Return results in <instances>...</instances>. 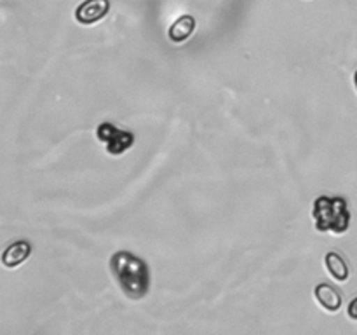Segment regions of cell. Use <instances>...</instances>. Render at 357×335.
<instances>
[{
    "mask_svg": "<svg viewBox=\"0 0 357 335\" xmlns=\"http://www.w3.org/2000/svg\"><path fill=\"white\" fill-rule=\"evenodd\" d=\"M314 297H316L317 304L323 307L328 313H338L342 307V295L335 286L330 283H319L314 288Z\"/></svg>",
    "mask_w": 357,
    "mask_h": 335,
    "instance_id": "6",
    "label": "cell"
},
{
    "mask_svg": "<svg viewBox=\"0 0 357 335\" xmlns=\"http://www.w3.org/2000/svg\"><path fill=\"white\" fill-rule=\"evenodd\" d=\"M347 314H349V318H351V320L357 321V297H356L354 300H352L351 304H349V307H347Z\"/></svg>",
    "mask_w": 357,
    "mask_h": 335,
    "instance_id": "9",
    "label": "cell"
},
{
    "mask_svg": "<svg viewBox=\"0 0 357 335\" xmlns=\"http://www.w3.org/2000/svg\"><path fill=\"white\" fill-rule=\"evenodd\" d=\"M324 265H326V271L330 272L331 278H335L337 281L344 283L349 279L351 271H349V265L345 262V258L338 251H328L324 255Z\"/></svg>",
    "mask_w": 357,
    "mask_h": 335,
    "instance_id": "8",
    "label": "cell"
},
{
    "mask_svg": "<svg viewBox=\"0 0 357 335\" xmlns=\"http://www.w3.org/2000/svg\"><path fill=\"white\" fill-rule=\"evenodd\" d=\"M108 10H110V0H84L75 9V20L77 23L89 27L103 20Z\"/></svg>",
    "mask_w": 357,
    "mask_h": 335,
    "instance_id": "4",
    "label": "cell"
},
{
    "mask_svg": "<svg viewBox=\"0 0 357 335\" xmlns=\"http://www.w3.org/2000/svg\"><path fill=\"white\" fill-rule=\"evenodd\" d=\"M312 218L319 232L345 234L351 227V209L342 195H319L312 204Z\"/></svg>",
    "mask_w": 357,
    "mask_h": 335,
    "instance_id": "2",
    "label": "cell"
},
{
    "mask_svg": "<svg viewBox=\"0 0 357 335\" xmlns=\"http://www.w3.org/2000/svg\"><path fill=\"white\" fill-rule=\"evenodd\" d=\"M110 271L128 299L142 300L150 292L152 278L145 260L128 250L115 251L110 257Z\"/></svg>",
    "mask_w": 357,
    "mask_h": 335,
    "instance_id": "1",
    "label": "cell"
},
{
    "mask_svg": "<svg viewBox=\"0 0 357 335\" xmlns=\"http://www.w3.org/2000/svg\"><path fill=\"white\" fill-rule=\"evenodd\" d=\"M31 255V244L28 241L20 239L10 243L2 253V265L6 269H16L28 260Z\"/></svg>",
    "mask_w": 357,
    "mask_h": 335,
    "instance_id": "5",
    "label": "cell"
},
{
    "mask_svg": "<svg viewBox=\"0 0 357 335\" xmlns=\"http://www.w3.org/2000/svg\"><path fill=\"white\" fill-rule=\"evenodd\" d=\"M354 86H356V89H357V70H356V73H354Z\"/></svg>",
    "mask_w": 357,
    "mask_h": 335,
    "instance_id": "10",
    "label": "cell"
},
{
    "mask_svg": "<svg viewBox=\"0 0 357 335\" xmlns=\"http://www.w3.org/2000/svg\"><path fill=\"white\" fill-rule=\"evenodd\" d=\"M96 136L110 156H121L135 145V135L126 129H119L112 122H101L96 129Z\"/></svg>",
    "mask_w": 357,
    "mask_h": 335,
    "instance_id": "3",
    "label": "cell"
},
{
    "mask_svg": "<svg viewBox=\"0 0 357 335\" xmlns=\"http://www.w3.org/2000/svg\"><path fill=\"white\" fill-rule=\"evenodd\" d=\"M195 28H197L195 17L192 14H183L171 24L169 30H167V37L173 44H183L185 40H188L194 35Z\"/></svg>",
    "mask_w": 357,
    "mask_h": 335,
    "instance_id": "7",
    "label": "cell"
}]
</instances>
